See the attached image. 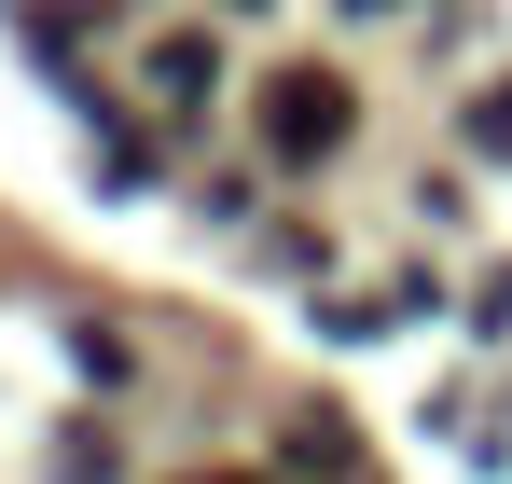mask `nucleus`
<instances>
[{
  "label": "nucleus",
  "instance_id": "1",
  "mask_svg": "<svg viewBox=\"0 0 512 484\" xmlns=\"http://www.w3.org/2000/svg\"><path fill=\"white\" fill-rule=\"evenodd\" d=\"M346 125H360V97H346L333 70H277V83H263V153H277V166H333Z\"/></svg>",
  "mask_w": 512,
  "mask_h": 484
},
{
  "label": "nucleus",
  "instance_id": "2",
  "mask_svg": "<svg viewBox=\"0 0 512 484\" xmlns=\"http://www.w3.org/2000/svg\"><path fill=\"white\" fill-rule=\"evenodd\" d=\"M153 97H208V42H194V28L153 42Z\"/></svg>",
  "mask_w": 512,
  "mask_h": 484
},
{
  "label": "nucleus",
  "instance_id": "3",
  "mask_svg": "<svg viewBox=\"0 0 512 484\" xmlns=\"http://www.w3.org/2000/svg\"><path fill=\"white\" fill-rule=\"evenodd\" d=\"M471 153H512V83H485V97H471Z\"/></svg>",
  "mask_w": 512,
  "mask_h": 484
}]
</instances>
